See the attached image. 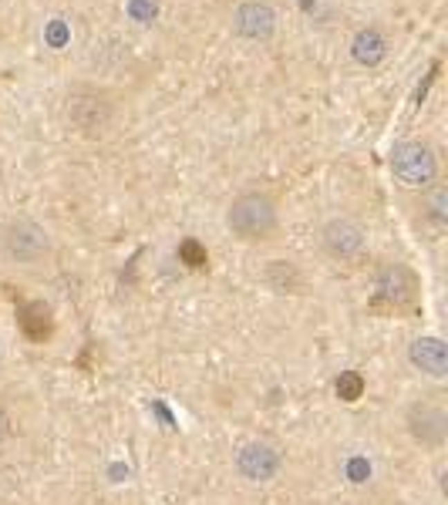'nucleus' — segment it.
Masks as SVG:
<instances>
[{
  "label": "nucleus",
  "mask_w": 448,
  "mask_h": 505,
  "mask_svg": "<svg viewBox=\"0 0 448 505\" xmlns=\"http://www.w3.org/2000/svg\"><path fill=\"white\" fill-rule=\"evenodd\" d=\"M408 357H411V364L418 371L431 374V378H445L448 374V347L438 337H418V340H411Z\"/></svg>",
  "instance_id": "9b49d317"
},
{
  "label": "nucleus",
  "mask_w": 448,
  "mask_h": 505,
  "mask_svg": "<svg viewBox=\"0 0 448 505\" xmlns=\"http://www.w3.org/2000/svg\"><path fill=\"white\" fill-rule=\"evenodd\" d=\"M21 327L30 340H44L51 333V310L44 303H27L24 313H21Z\"/></svg>",
  "instance_id": "ddd939ff"
},
{
  "label": "nucleus",
  "mask_w": 448,
  "mask_h": 505,
  "mask_svg": "<svg viewBox=\"0 0 448 505\" xmlns=\"http://www.w3.org/2000/svg\"><path fill=\"white\" fill-rule=\"evenodd\" d=\"M391 172L408 189H428L438 176V158L424 142H401L391 152Z\"/></svg>",
  "instance_id": "7ed1b4c3"
},
{
  "label": "nucleus",
  "mask_w": 448,
  "mask_h": 505,
  "mask_svg": "<svg viewBox=\"0 0 448 505\" xmlns=\"http://www.w3.org/2000/svg\"><path fill=\"white\" fill-rule=\"evenodd\" d=\"M408 428L422 445H442L448 431V418L445 411L435 407V404H415L408 411Z\"/></svg>",
  "instance_id": "9d476101"
},
{
  "label": "nucleus",
  "mask_w": 448,
  "mask_h": 505,
  "mask_svg": "<svg viewBox=\"0 0 448 505\" xmlns=\"http://www.w3.org/2000/svg\"><path fill=\"white\" fill-rule=\"evenodd\" d=\"M368 475H371V465H368V458H351L347 461V479L351 481H368Z\"/></svg>",
  "instance_id": "f3484780"
},
{
  "label": "nucleus",
  "mask_w": 448,
  "mask_h": 505,
  "mask_svg": "<svg viewBox=\"0 0 448 505\" xmlns=\"http://www.w3.org/2000/svg\"><path fill=\"white\" fill-rule=\"evenodd\" d=\"M374 290H377V303L401 306V303L415 300L418 279H415V273H411L404 263H388V266L377 270V277H374Z\"/></svg>",
  "instance_id": "423d86ee"
},
{
  "label": "nucleus",
  "mask_w": 448,
  "mask_h": 505,
  "mask_svg": "<svg viewBox=\"0 0 448 505\" xmlns=\"http://www.w3.org/2000/svg\"><path fill=\"white\" fill-rule=\"evenodd\" d=\"M263 277L277 293H297V290L304 286L300 270H297L293 263H287V259H270V266L263 270Z\"/></svg>",
  "instance_id": "f8f14e48"
},
{
  "label": "nucleus",
  "mask_w": 448,
  "mask_h": 505,
  "mask_svg": "<svg viewBox=\"0 0 448 505\" xmlns=\"http://www.w3.org/2000/svg\"><path fill=\"white\" fill-rule=\"evenodd\" d=\"M7 434H10V418H7V411L0 407V441H3Z\"/></svg>",
  "instance_id": "a211bd4d"
},
{
  "label": "nucleus",
  "mask_w": 448,
  "mask_h": 505,
  "mask_svg": "<svg viewBox=\"0 0 448 505\" xmlns=\"http://www.w3.org/2000/svg\"><path fill=\"white\" fill-rule=\"evenodd\" d=\"M277 24L280 17L266 0H243L233 10V30L243 41H270L277 34Z\"/></svg>",
  "instance_id": "20e7f679"
},
{
  "label": "nucleus",
  "mask_w": 448,
  "mask_h": 505,
  "mask_svg": "<svg viewBox=\"0 0 448 505\" xmlns=\"http://www.w3.org/2000/svg\"><path fill=\"white\" fill-rule=\"evenodd\" d=\"M68 118H71L81 131L98 135V131H105L108 122H111V104H108L102 95H95V91H78V95H71V101H68Z\"/></svg>",
  "instance_id": "0eeeda50"
},
{
  "label": "nucleus",
  "mask_w": 448,
  "mask_h": 505,
  "mask_svg": "<svg viewBox=\"0 0 448 505\" xmlns=\"http://www.w3.org/2000/svg\"><path fill=\"white\" fill-rule=\"evenodd\" d=\"M236 468L239 475L250 481H270L280 472V454L273 452L270 445H263V441H253V445H246L236 454Z\"/></svg>",
  "instance_id": "1a4fd4ad"
},
{
  "label": "nucleus",
  "mask_w": 448,
  "mask_h": 505,
  "mask_svg": "<svg viewBox=\"0 0 448 505\" xmlns=\"http://www.w3.org/2000/svg\"><path fill=\"white\" fill-rule=\"evenodd\" d=\"M226 226L246 243H260L277 229V202L266 192H243L226 209Z\"/></svg>",
  "instance_id": "f257e3e1"
},
{
  "label": "nucleus",
  "mask_w": 448,
  "mask_h": 505,
  "mask_svg": "<svg viewBox=\"0 0 448 505\" xmlns=\"http://www.w3.org/2000/svg\"><path fill=\"white\" fill-rule=\"evenodd\" d=\"M428 216H431L435 223H445V189H442V185H435L431 196H428Z\"/></svg>",
  "instance_id": "dca6fc26"
},
{
  "label": "nucleus",
  "mask_w": 448,
  "mask_h": 505,
  "mask_svg": "<svg viewBox=\"0 0 448 505\" xmlns=\"http://www.w3.org/2000/svg\"><path fill=\"white\" fill-rule=\"evenodd\" d=\"M0 246H3V252L14 263L34 266V263H41L51 252V236H48V229L41 223H34V219H14L0 232Z\"/></svg>",
  "instance_id": "f03ea898"
},
{
  "label": "nucleus",
  "mask_w": 448,
  "mask_h": 505,
  "mask_svg": "<svg viewBox=\"0 0 448 505\" xmlns=\"http://www.w3.org/2000/svg\"><path fill=\"white\" fill-rule=\"evenodd\" d=\"M388 50H391L388 34L374 24L354 30V37H351V57H354L361 68H381V64L388 61Z\"/></svg>",
  "instance_id": "6e6552de"
},
{
  "label": "nucleus",
  "mask_w": 448,
  "mask_h": 505,
  "mask_svg": "<svg viewBox=\"0 0 448 505\" xmlns=\"http://www.w3.org/2000/svg\"><path fill=\"white\" fill-rule=\"evenodd\" d=\"M320 246H324L327 256H334V259H354V256H361V250H364V229H361V223H354L347 216H337V219L324 223V229H320Z\"/></svg>",
  "instance_id": "39448f33"
},
{
  "label": "nucleus",
  "mask_w": 448,
  "mask_h": 505,
  "mask_svg": "<svg viewBox=\"0 0 448 505\" xmlns=\"http://www.w3.org/2000/svg\"><path fill=\"white\" fill-rule=\"evenodd\" d=\"M334 391H337L341 401L354 404L361 394H364V378H361L357 371H341V378L334 380Z\"/></svg>",
  "instance_id": "4468645a"
},
{
  "label": "nucleus",
  "mask_w": 448,
  "mask_h": 505,
  "mask_svg": "<svg viewBox=\"0 0 448 505\" xmlns=\"http://www.w3.org/2000/svg\"><path fill=\"white\" fill-rule=\"evenodd\" d=\"M179 256H183L185 266H192V270H199V266H206V250L196 243V239H185L183 246H179Z\"/></svg>",
  "instance_id": "2eb2a0df"
}]
</instances>
